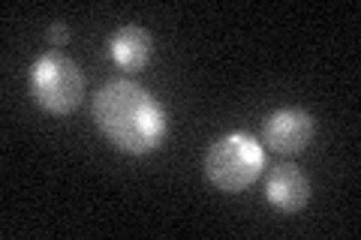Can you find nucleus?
<instances>
[{"label":"nucleus","mask_w":361,"mask_h":240,"mask_svg":"<svg viewBox=\"0 0 361 240\" xmlns=\"http://www.w3.org/2000/svg\"><path fill=\"white\" fill-rule=\"evenodd\" d=\"M94 123L121 153L145 156L166 139V111L133 78H115L97 90Z\"/></svg>","instance_id":"nucleus-1"},{"label":"nucleus","mask_w":361,"mask_h":240,"mask_svg":"<svg viewBox=\"0 0 361 240\" xmlns=\"http://www.w3.org/2000/svg\"><path fill=\"white\" fill-rule=\"evenodd\" d=\"M30 94L39 108L66 118L85 99V75L63 51H45L30 66Z\"/></svg>","instance_id":"nucleus-2"},{"label":"nucleus","mask_w":361,"mask_h":240,"mask_svg":"<svg viewBox=\"0 0 361 240\" xmlns=\"http://www.w3.org/2000/svg\"><path fill=\"white\" fill-rule=\"evenodd\" d=\"M265 153L247 132H226L208 147L205 177L223 192H244L262 175Z\"/></svg>","instance_id":"nucleus-3"},{"label":"nucleus","mask_w":361,"mask_h":240,"mask_svg":"<svg viewBox=\"0 0 361 240\" xmlns=\"http://www.w3.org/2000/svg\"><path fill=\"white\" fill-rule=\"evenodd\" d=\"M316 123L304 108H280L265 120L262 139L274 153L295 156L301 151H307V144L313 141Z\"/></svg>","instance_id":"nucleus-4"},{"label":"nucleus","mask_w":361,"mask_h":240,"mask_svg":"<svg viewBox=\"0 0 361 240\" xmlns=\"http://www.w3.org/2000/svg\"><path fill=\"white\" fill-rule=\"evenodd\" d=\"M265 196L280 213H298L310 201V177L298 165H277L268 175Z\"/></svg>","instance_id":"nucleus-5"},{"label":"nucleus","mask_w":361,"mask_h":240,"mask_svg":"<svg viewBox=\"0 0 361 240\" xmlns=\"http://www.w3.org/2000/svg\"><path fill=\"white\" fill-rule=\"evenodd\" d=\"M109 54L115 57V63L123 72H139L151 63L154 57V37L151 30H145L142 25H127L111 33L109 39Z\"/></svg>","instance_id":"nucleus-6"},{"label":"nucleus","mask_w":361,"mask_h":240,"mask_svg":"<svg viewBox=\"0 0 361 240\" xmlns=\"http://www.w3.org/2000/svg\"><path fill=\"white\" fill-rule=\"evenodd\" d=\"M49 39H51L54 45H63L66 39H70V30H66L63 21H58V25H54V27L49 30Z\"/></svg>","instance_id":"nucleus-7"}]
</instances>
